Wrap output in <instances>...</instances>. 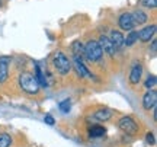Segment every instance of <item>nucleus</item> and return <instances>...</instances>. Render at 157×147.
Returning a JSON list of instances; mask_svg holds the SVG:
<instances>
[{
  "instance_id": "f257e3e1",
  "label": "nucleus",
  "mask_w": 157,
  "mask_h": 147,
  "mask_svg": "<svg viewBox=\"0 0 157 147\" xmlns=\"http://www.w3.org/2000/svg\"><path fill=\"white\" fill-rule=\"evenodd\" d=\"M19 85L22 87V91H25L29 95H35L39 92V83L38 80L35 79V76L32 73L25 72L19 76Z\"/></svg>"
},
{
  "instance_id": "f03ea898",
  "label": "nucleus",
  "mask_w": 157,
  "mask_h": 147,
  "mask_svg": "<svg viewBox=\"0 0 157 147\" xmlns=\"http://www.w3.org/2000/svg\"><path fill=\"white\" fill-rule=\"evenodd\" d=\"M102 54H103V51H102L98 41L90 40L84 45V56L87 57V60H90V61H99L102 58Z\"/></svg>"
},
{
  "instance_id": "7ed1b4c3",
  "label": "nucleus",
  "mask_w": 157,
  "mask_h": 147,
  "mask_svg": "<svg viewBox=\"0 0 157 147\" xmlns=\"http://www.w3.org/2000/svg\"><path fill=\"white\" fill-rule=\"evenodd\" d=\"M54 67L60 74H67L71 70V61L64 52H57L54 56Z\"/></svg>"
},
{
  "instance_id": "20e7f679",
  "label": "nucleus",
  "mask_w": 157,
  "mask_h": 147,
  "mask_svg": "<svg viewBox=\"0 0 157 147\" xmlns=\"http://www.w3.org/2000/svg\"><path fill=\"white\" fill-rule=\"evenodd\" d=\"M119 128L125 133V134H128V136H134L137 134V131H138V125L135 122L132 118H129V117H124V118L119 119Z\"/></svg>"
},
{
  "instance_id": "39448f33",
  "label": "nucleus",
  "mask_w": 157,
  "mask_h": 147,
  "mask_svg": "<svg viewBox=\"0 0 157 147\" xmlns=\"http://www.w3.org/2000/svg\"><path fill=\"white\" fill-rule=\"evenodd\" d=\"M10 57H0V83H5L9 76V64H10Z\"/></svg>"
},
{
  "instance_id": "423d86ee",
  "label": "nucleus",
  "mask_w": 157,
  "mask_h": 147,
  "mask_svg": "<svg viewBox=\"0 0 157 147\" xmlns=\"http://www.w3.org/2000/svg\"><path fill=\"white\" fill-rule=\"evenodd\" d=\"M156 102H157V92L148 91L144 95V98H143V106H144V109L150 111V109H153L156 106Z\"/></svg>"
},
{
  "instance_id": "0eeeda50",
  "label": "nucleus",
  "mask_w": 157,
  "mask_h": 147,
  "mask_svg": "<svg viewBox=\"0 0 157 147\" xmlns=\"http://www.w3.org/2000/svg\"><path fill=\"white\" fill-rule=\"evenodd\" d=\"M118 23H119L121 29H124V31H131L135 25L131 13H122V15L119 16V19H118Z\"/></svg>"
},
{
  "instance_id": "6e6552de",
  "label": "nucleus",
  "mask_w": 157,
  "mask_h": 147,
  "mask_svg": "<svg viewBox=\"0 0 157 147\" xmlns=\"http://www.w3.org/2000/svg\"><path fill=\"white\" fill-rule=\"evenodd\" d=\"M141 74H143V66L140 63H135L132 68H131V73H129V82L131 85H138L141 80Z\"/></svg>"
},
{
  "instance_id": "1a4fd4ad",
  "label": "nucleus",
  "mask_w": 157,
  "mask_h": 147,
  "mask_svg": "<svg viewBox=\"0 0 157 147\" xmlns=\"http://www.w3.org/2000/svg\"><path fill=\"white\" fill-rule=\"evenodd\" d=\"M99 45H101L102 51H105L108 56H113L115 54V47H113V44L111 42V40L108 38V37H105V35H101V38H99Z\"/></svg>"
},
{
  "instance_id": "9d476101",
  "label": "nucleus",
  "mask_w": 157,
  "mask_h": 147,
  "mask_svg": "<svg viewBox=\"0 0 157 147\" xmlns=\"http://www.w3.org/2000/svg\"><path fill=\"white\" fill-rule=\"evenodd\" d=\"M109 40H111V42H112L113 47H115V51L122 50L124 47H125V44H124V37L119 31H111V38H109Z\"/></svg>"
},
{
  "instance_id": "9b49d317",
  "label": "nucleus",
  "mask_w": 157,
  "mask_h": 147,
  "mask_svg": "<svg viewBox=\"0 0 157 147\" xmlns=\"http://www.w3.org/2000/svg\"><path fill=\"white\" fill-rule=\"evenodd\" d=\"M74 68H76V72H77V74L80 77H92V73L82 63V58L78 60V57H74Z\"/></svg>"
},
{
  "instance_id": "f8f14e48",
  "label": "nucleus",
  "mask_w": 157,
  "mask_h": 147,
  "mask_svg": "<svg viewBox=\"0 0 157 147\" xmlns=\"http://www.w3.org/2000/svg\"><path fill=\"white\" fill-rule=\"evenodd\" d=\"M156 32V25H150V26H146V28L138 32V38H140L143 42H147L153 38V35Z\"/></svg>"
},
{
  "instance_id": "ddd939ff",
  "label": "nucleus",
  "mask_w": 157,
  "mask_h": 147,
  "mask_svg": "<svg viewBox=\"0 0 157 147\" xmlns=\"http://www.w3.org/2000/svg\"><path fill=\"white\" fill-rule=\"evenodd\" d=\"M137 40H138V32L131 29V32L127 35V38H124V44L127 47H132L137 42Z\"/></svg>"
},
{
  "instance_id": "4468645a",
  "label": "nucleus",
  "mask_w": 157,
  "mask_h": 147,
  "mask_svg": "<svg viewBox=\"0 0 157 147\" xmlns=\"http://www.w3.org/2000/svg\"><path fill=\"white\" fill-rule=\"evenodd\" d=\"M96 119H99V121H108V119L112 117V112L109 111V109H99V111H96L95 115H93Z\"/></svg>"
},
{
  "instance_id": "2eb2a0df",
  "label": "nucleus",
  "mask_w": 157,
  "mask_h": 147,
  "mask_svg": "<svg viewBox=\"0 0 157 147\" xmlns=\"http://www.w3.org/2000/svg\"><path fill=\"white\" fill-rule=\"evenodd\" d=\"M131 16L134 19V23H146L147 22V15L143 10H135L131 13Z\"/></svg>"
},
{
  "instance_id": "dca6fc26",
  "label": "nucleus",
  "mask_w": 157,
  "mask_h": 147,
  "mask_svg": "<svg viewBox=\"0 0 157 147\" xmlns=\"http://www.w3.org/2000/svg\"><path fill=\"white\" fill-rule=\"evenodd\" d=\"M103 136H105V128H103V127H101V125L92 127V130H90V137L99 138V137H103Z\"/></svg>"
},
{
  "instance_id": "f3484780",
  "label": "nucleus",
  "mask_w": 157,
  "mask_h": 147,
  "mask_svg": "<svg viewBox=\"0 0 157 147\" xmlns=\"http://www.w3.org/2000/svg\"><path fill=\"white\" fill-rule=\"evenodd\" d=\"M12 144V137L9 134H0V147H9Z\"/></svg>"
},
{
  "instance_id": "a211bd4d",
  "label": "nucleus",
  "mask_w": 157,
  "mask_h": 147,
  "mask_svg": "<svg viewBox=\"0 0 157 147\" xmlns=\"http://www.w3.org/2000/svg\"><path fill=\"white\" fill-rule=\"evenodd\" d=\"M73 51H74V54H76L74 57L84 56V47L82 45V42H78V41H76L73 44Z\"/></svg>"
},
{
  "instance_id": "6ab92c4d",
  "label": "nucleus",
  "mask_w": 157,
  "mask_h": 147,
  "mask_svg": "<svg viewBox=\"0 0 157 147\" xmlns=\"http://www.w3.org/2000/svg\"><path fill=\"white\" fill-rule=\"evenodd\" d=\"M60 111H61L63 114H68V111H70V108H71V102L68 101V99H66V101L60 102Z\"/></svg>"
},
{
  "instance_id": "aec40b11",
  "label": "nucleus",
  "mask_w": 157,
  "mask_h": 147,
  "mask_svg": "<svg viewBox=\"0 0 157 147\" xmlns=\"http://www.w3.org/2000/svg\"><path fill=\"white\" fill-rule=\"evenodd\" d=\"M35 72H36V76H35V79L38 80V83H39V85L45 86V85H47V82H45L44 74H42V72H41V68H39V66H36V67H35Z\"/></svg>"
},
{
  "instance_id": "412c9836",
  "label": "nucleus",
  "mask_w": 157,
  "mask_h": 147,
  "mask_svg": "<svg viewBox=\"0 0 157 147\" xmlns=\"http://www.w3.org/2000/svg\"><path fill=\"white\" fill-rule=\"evenodd\" d=\"M156 76H148V77H147V80H146V87H148V89H151V87H154V86H156Z\"/></svg>"
},
{
  "instance_id": "4be33fe9",
  "label": "nucleus",
  "mask_w": 157,
  "mask_h": 147,
  "mask_svg": "<svg viewBox=\"0 0 157 147\" xmlns=\"http://www.w3.org/2000/svg\"><path fill=\"white\" fill-rule=\"evenodd\" d=\"M143 6H146V7H150V9H154L157 5V0H141L140 2Z\"/></svg>"
},
{
  "instance_id": "5701e85b",
  "label": "nucleus",
  "mask_w": 157,
  "mask_h": 147,
  "mask_svg": "<svg viewBox=\"0 0 157 147\" xmlns=\"http://www.w3.org/2000/svg\"><path fill=\"white\" fill-rule=\"evenodd\" d=\"M44 121H45V122H47L48 125H54V124H56V121H54V118H52L51 115H47V117L44 118Z\"/></svg>"
},
{
  "instance_id": "b1692460",
  "label": "nucleus",
  "mask_w": 157,
  "mask_h": 147,
  "mask_svg": "<svg viewBox=\"0 0 157 147\" xmlns=\"http://www.w3.org/2000/svg\"><path fill=\"white\" fill-rule=\"evenodd\" d=\"M147 143H150V144H154V143H156V140H154V134H153V133H148V134H147Z\"/></svg>"
}]
</instances>
